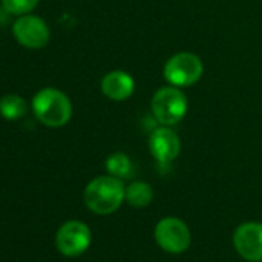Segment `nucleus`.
<instances>
[{
    "label": "nucleus",
    "mask_w": 262,
    "mask_h": 262,
    "mask_svg": "<svg viewBox=\"0 0 262 262\" xmlns=\"http://www.w3.org/2000/svg\"><path fill=\"white\" fill-rule=\"evenodd\" d=\"M86 207L97 214H110L116 211L125 199V187L114 176H100L93 179L83 193Z\"/></svg>",
    "instance_id": "f257e3e1"
},
{
    "label": "nucleus",
    "mask_w": 262,
    "mask_h": 262,
    "mask_svg": "<svg viewBox=\"0 0 262 262\" xmlns=\"http://www.w3.org/2000/svg\"><path fill=\"white\" fill-rule=\"evenodd\" d=\"M36 117L47 126H63L73 114V105L67 94L56 88H43L33 99Z\"/></svg>",
    "instance_id": "f03ea898"
},
{
    "label": "nucleus",
    "mask_w": 262,
    "mask_h": 262,
    "mask_svg": "<svg viewBox=\"0 0 262 262\" xmlns=\"http://www.w3.org/2000/svg\"><path fill=\"white\" fill-rule=\"evenodd\" d=\"M188 110L185 94L178 86L159 88L151 100V111L161 125H176L184 119Z\"/></svg>",
    "instance_id": "7ed1b4c3"
},
{
    "label": "nucleus",
    "mask_w": 262,
    "mask_h": 262,
    "mask_svg": "<svg viewBox=\"0 0 262 262\" xmlns=\"http://www.w3.org/2000/svg\"><path fill=\"white\" fill-rule=\"evenodd\" d=\"M204 74L202 60L193 53H178L164 67V76L173 86H190Z\"/></svg>",
    "instance_id": "20e7f679"
},
{
    "label": "nucleus",
    "mask_w": 262,
    "mask_h": 262,
    "mask_svg": "<svg viewBox=\"0 0 262 262\" xmlns=\"http://www.w3.org/2000/svg\"><path fill=\"white\" fill-rule=\"evenodd\" d=\"M155 237L158 245L173 254L184 253L191 242L190 230L178 217H165L158 222L155 230Z\"/></svg>",
    "instance_id": "39448f33"
},
{
    "label": "nucleus",
    "mask_w": 262,
    "mask_h": 262,
    "mask_svg": "<svg viewBox=\"0 0 262 262\" xmlns=\"http://www.w3.org/2000/svg\"><path fill=\"white\" fill-rule=\"evenodd\" d=\"M91 244V231L88 225L80 221H70L63 224L56 234L57 250L68 257L80 256Z\"/></svg>",
    "instance_id": "423d86ee"
},
{
    "label": "nucleus",
    "mask_w": 262,
    "mask_h": 262,
    "mask_svg": "<svg viewBox=\"0 0 262 262\" xmlns=\"http://www.w3.org/2000/svg\"><path fill=\"white\" fill-rule=\"evenodd\" d=\"M233 244L244 259L251 262L262 260V224L247 222L237 227Z\"/></svg>",
    "instance_id": "0eeeda50"
},
{
    "label": "nucleus",
    "mask_w": 262,
    "mask_h": 262,
    "mask_svg": "<svg viewBox=\"0 0 262 262\" xmlns=\"http://www.w3.org/2000/svg\"><path fill=\"white\" fill-rule=\"evenodd\" d=\"M14 37L27 48H42L50 40L48 25L36 16H22L13 27Z\"/></svg>",
    "instance_id": "6e6552de"
},
{
    "label": "nucleus",
    "mask_w": 262,
    "mask_h": 262,
    "mask_svg": "<svg viewBox=\"0 0 262 262\" xmlns=\"http://www.w3.org/2000/svg\"><path fill=\"white\" fill-rule=\"evenodd\" d=\"M148 147L158 162H170L178 158L181 151V141L173 129L168 126H159L151 133Z\"/></svg>",
    "instance_id": "1a4fd4ad"
},
{
    "label": "nucleus",
    "mask_w": 262,
    "mask_h": 262,
    "mask_svg": "<svg viewBox=\"0 0 262 262\" xmlns=\"http://www.w3.org/2000/svg\"><path fill=\"white\" fill-rule=\"evenodd\" d=\"M100 88H102V93L108 99L122 102L133 94L135 80L128 73L116 70V71H110L108 74L103 76V79L100 82Z\"/></svg>",
    "instance_id": "9d476101"
},
{
    "label": "nucleus",
    "mask_w": 262,
    "mask_h": 262,
    "mask_svg": "<svg viewBox=\"0 0 262 262\" xmlns=\"http://www.w3.org/2000/svg\"><path fill=\"white\" fill-rule=\"evenodd\" d=\"M125 199L128 201L129 205H133L136 208H142V207H147L153 201V190L147 182L136 181L126 187Z\"/></svg>",
    "instance_id": "9b49d317"
},
{
    "label": "nucleus",
    "mask_w": 262,
    "mask_h": 262,
    "mask_svg": "<svg viewBox=\"0 0 262 262\" xmlns=\"http://www.w3.org/2000/svg\"><path fill=\"white\" fill-rule=\"evenodd\" d=\"M27 113V103L20 96L8 94L0 99V114L8 120H16Z\"/></svg>",
    "instance_id": "f8f14e48"
},
{
    "label": "nucleus",
    "mask_w": 262,
    "mask_h": 262,
    "mask_svg": "<svg viewBox=\"0 0 262 262\" xmlns=\"http://www.w3.org/2000/svg\"><path fill=\"white\" fill-rule=\"evenodd\" d=\"M106 171L117 179L129 178L133 173V164L126 155L114 153L106 159Z\"/></svg>",
    "instance_id": "ddd939ff"
},
{
    "label": "nucleus",
    "mask_w": 262,
    "mask_h": 262,
    "mask_svg": "<svg viewBox=\"0 0 262 262\" xmlns=\"http://www.w3.org/2000/svg\"><path fill=\"white\" fill-rule=\"evenodd\" d=\"M4 7L8 13L20 16V14H28L30 11H33L39 0H2Z\"/></svg>",
    "instance_id": "4468645a"
}]
</instances>
